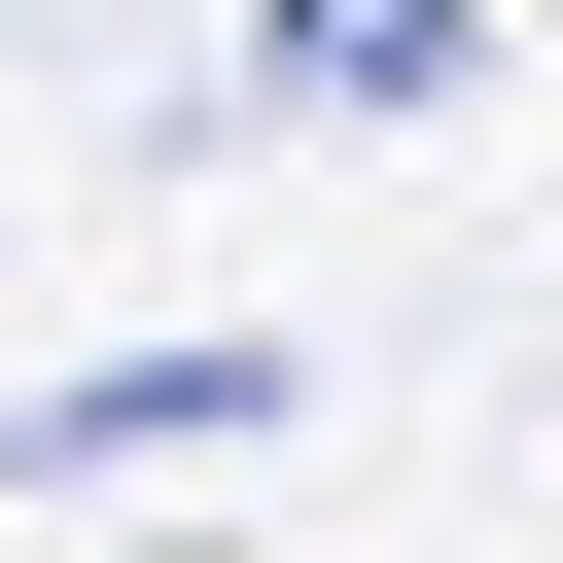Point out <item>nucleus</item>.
<instances>
[{
  "label": "nucleus",
  "instance_id": "1",
  "mask_svg": "<svg viewBox=\"0 0 563 563\" xmlns=\"http://www.w3.org/2000/svg\"><path fill=\"white\" fill-rule=\"evenodd\" d=\"M246 422H282V352H106V387H35L0 457H35V493H141V457H246Z\"/></svg>",
  "mask_w": 563,
  "mask_h": 563
},
{
  "label": "nucleus",
  "instance_id": "2",
  "mask_svg": "<svg viewBox=\"0 0 563 563\" xmlns=\"http://www.w3.org/2000/svg\"><path fill=\"white\" fill-rule=\"evenodd\" d=\"M493 70V0H246V106H352V141H422Z\"/></svg>",
  "mask_w": 563,
  "mask_h": 563
}]
</instances>
